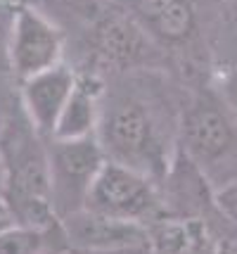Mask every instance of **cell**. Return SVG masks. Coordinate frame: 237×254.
I'll list each match as a JSON object with an SVG mask.
<instances>
[{"label":"cell","instance_id":"6da1fadb","mask_svg":"<svg viewBox=\"0 0 237 254\" xmlns=\"http://www.w3.org/2000/svg\"><path fill=\"white\" fill-rule=\"evenodd\" d=\"M0 159L5 169L2 199L14 223L43 228L59 221L50 192L47 140L38 135L31 122L10 119L0 135Z\"/></svg>","mask_w":237,"mask_h":254},{"label":"cell","instance_id":"7a4b0ae2","mask_svg":"<svg viewBox=\"0 0 237 254\" xmlns=\"http://www.w3.org/2000/svg\"><path fill=\"white\" fill-rule=\"evenodd\" d=\"M181 150L214 192L237 183V122L216 93H199L181 117Z\"/></svg>","mask_w":237,"mask_h":254},{"label":"cell","instance_id":"3957f363","mask_svg":"<svg viewBox=\"0 0 237 254\" xmlns=\"http://www.w3.org/2000/svg\"><path fill=\"white\" fill-rule=\"evenodd\" d=\"M97 140L102 143L109 159L128 164L154 181V164L169 171L161 162V140L157 122L147 102L138 98H119L112 105H102L97 126Z\"/></svg>","mask_w":237,"mask_h":254},{"label":"cell","instance_id":"277c9868","mask_svg":"<svg viewBox=\"0 0 237 254\" xmlns=\"http://www.w3.org/2000/svg\"><path fill=\"white\" fill-rule=\"evenodd\" d=\"M107 159L97 135L81 140H47L50 192L57 219L86 207L88 192Z\"/></svg>","mask_w":237,"mask_h":254},{"label":"cell","instance_id":"5b68a950","mask_svg":"<svg viewBox=\"0 0 237 254\" xmlns=\"http://www.w3.org/2000/svg\"><path fill=\"white\" fill-rule=\"evenodd\" d=\"M86 207L145 226L147 219H154L161 199L149 176L116 159H107L88 192Z\"/></svg>","mask_w":237,"mask_h":254},{"label":"cell","instance_id":"8992f818","mask_svg":"<svg viewBox=\"0 0 237 254\" xmlns=\"http://www.w3.org/2000/svg\"><path fill=\"white\" fill-rule=\"evenodd\" d=\"M7 60L19 81L36 76L62 62V33L41 12L22 7L14 17Z\"/></svg>","mask_w":237,"mask_h":254},{"label":"cell","instance_id":"52a82bcc","mask_svg":"<svg viewBox=\"0 0 237 254\" xmlns=\"http://www.w3.org/2000/svg\"><path fill=\"white\" fill-rule=\"evenodd\" d=\"M79 83V74L69 64L50 66L46 71L22 81V110L38 135L52 138L55 126Z\"/></svg>","mask_w":237,"mask_h":254},{"label":"cell","instance_id":"ba28073f","mask_svg":"<svg viewBox=\"0 0 237 254\" xmlns=\"http://www.w3.org/2000/svg\"><path fill=\"white\" fill-rule=\"evenodd\" d=\"M62 228L67 233L69 243L79 252H107L126 245H138L152 240V235L142 223L116 219L109 214H100L88 207L69 214L64 219H59Z\"/></svg>","mask_w":237,"mask_h":254},{"label":"cell","instance_id":"9c48e42d","mask_svg":"<svg viewBox=\"0 0 237 254\" xmlns=\"http://www.w3.org/2000/svg\"><path fill=\"white\" fill-rule=\"evenodd\" d=\"M93 31L100 55L114 64H138L147 57L145 33L126 14L104 12L93 26Z\"/></svg>","mask_w":237,"mask_h":254},{"label":"cell","instance_id":"30bf717a","mask_svg":"<svg viewBox=\"0 0 237 254\" xmlns=\"http://www.w3.org/2000/svg\"><path fill=\"white\" fill-rule=\"evenodd\" d=\"M102 90L91 78H79L76 88L69 98L67 107L62 112L55 126V140H81L97 135L102 117Z\"/></svg>","mask_w":237,"mask_h":254},{"label":"cell","instance_id":"8fae6325","mask_svg":"<svg viewBox=\"0 0 237 254\" xmlns=\"http://www.w3.org/2000/svg\"><path fill=\"white\" fill-rule=\"evenodd\" d=\"M192 26H194V14H192L188 0H176L161 17H157L149 24V29L157 33L159 38L171 41V43L185 41L192 33Z\"/></svg>","mask_w":237,"mask_h":254},{"label":"cell","instance_id":"7c38bea8","mask_svg":"<svg viewBox=\"0 0 237 254\" xmlns=\"http://www.w3.org/2000/svg\"><path fill=\"white\" fill-rule=\"evenodd\" d=\"M173 2H176V0H138L136 10H138V14H140V19L147 22V26H149L157 17H161L164 12L169 10Z\"/></svg>","mask_w":237,"mask_h":254},{"label":"cell","instance_id":"4fadbf2b","mask_svg":"<svg viewBox=\"0 0 237 254\" xmlns=\"http://www.w3.org/2000/svg\"><path fill=\"white\" fill-rule=\"evenodd\" d=\"M218 95L223 98L226 107L230 110V114L235 117V122H237V71H228V74H223Z\"/></svg>","mask_w":237,"mask_h":254},{"label":"cell","instance_id":"5bb4252c","mask_svg":"<svg viewBox=\"0 0 237 254\" xmlns=\"http://www.w3.org/2000/svg\"><path fill=\"white\" fill-rule=\"evenodd\" d=\"M216 204L226 211L228 219H233V221L237 223V183L218 190V192H216Z\"/></svg>","mask_w":237,"mask_h":254},{"label":"cell","instance_id":"9a60e30c","mask_svg":"<svg viewBox=\"0 0 237 254\" xmlns=\"http://www.w3.org/2000/svg\"><path fill=\"white\" fill-rule=\"evenodd\" d=\"M14 17H17V12H12V10H7V7L0 5V45H5V48H7V43H10Z\"/></svg>","mask_w":237,"mask_h":254},{"label":"cell","instance_id":"2e32d148","mask_svg":"<svg viewBox=\"0 0 237 254\" xmlns=\"http://www.w3.org/2000/svg\"><path fill=\"white\" fill-rule=\"evenodd\" d=\"M97 254H157V252H154V243L147 240V243L126 245V247H116V250H107V252H97Z\"/></svg>","mask_w":237,"mask_h":254},{"label":"cell","instance_id":"e0dca14e","mask_svg":"<svg viewBox=\"0 0 237 254\" xmlns=\"http://www.w3.org/2000/svg\"><path fill=\"white\" fill-rule=\"evenodd\" d=\"M2 192H5V169H2V159H0V199H2Z\"/></svg>","mask_w":237,"mask_h":254},{"label":"cell","instance_id":"ac0fdd59","mask_svg":"<svg viewBox=\"0 0 237 254\" xmlns=\"http://www.w3.org/2000/svg\"><path fill=\"white\" fill-rule=\"evenodd\" d=\"M235 254H237V252H235Z\"/></svg>","mask_w":237,"mask_h":254}]
</instances>
